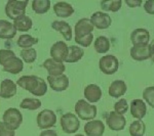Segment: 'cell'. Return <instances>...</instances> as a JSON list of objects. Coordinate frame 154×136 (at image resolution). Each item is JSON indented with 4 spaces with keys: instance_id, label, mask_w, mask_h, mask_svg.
<instances>
[{
    "instance_id": "cell-22",
    "label": "cell",
    "mask_w": 154,
    "mask_h": 136,
    "mask_svg": "<svg viewBox=\"0 0 154 136\" xmlns=\"http://www.w3.org/2000/svg\"><path fill=\"white\" fill-rule=\"evenodd\" d=\"M17 35V30L14 28V23L6 21V19H0V39H12Z\"/></svg>"
},
{
    "instance_id": "cell-25",
    "label": "cell",
    "mask_w": 154,
    "mask_h": 136,
    "mask_svg": "<svg viewBox=\"0 0 154 136\" xmlns=\"http://www.w3.org/2000/svg\"><path fill=\"white\" fill-rule=\"evenodd\" d=\"M84 55V50L82 48H80L79 46L76 45H71L68 47V55L65 59L66 63L68 64H73L79 61Z\"/></svg>"
},
{
    "instance_id": "cell-37",
    "label": "cell",
    "mask_w": 154,
    "mask_h": 136,
    "mask_svg": "<svg viewBox=\"0 0 154 136\" xmlns=\"http://www.w3.org/2000/svg\"><path fill=\"white\" fill-rule=\"evenodd\" d=\"M16 132L14 130H11L4 124L3 122H0V136H14Z\"/></svg>"
},
{
    "instance_id": "cell-29",
    "label": "cell",
    "mask_w": 154,
    "mask_h": 136,
    "mask_svg": "<svg viewBox=\"0 0 154 136\" xmlns=\"http://www.w3.org/2000/svg\"><path fill=\"white\" fill-rule=\"evenodd\" d=\"M51 8V1L49 0H34L32 2V9L37 14L46 13Z\"/></svg>"
},
{
    "instance_id": "cell-41",
    "label": "cell",
    "mask_w": 154,
    "mask_h": 136,
    "mask_svg": "<svg viewBox=\"0 0 154 136\" xmlns=\"http://www.w3.org/2000/svg\"><path fill=\"white\" fill-rule=\"evenodd\" d=\"M149 49H150V53H151V58H152V61H154V39L150 42L149 44Z\"/></svg>"
},
{
    "instance_id": "cell-3",
    "label": "cell",
    "mask_w": 154,
    "mask_h": 136,
    "mask_svg": "<svg viewBox=\"0 0 154 136\" xmlns=\"http://www.w3.org/2000/svg\"><path fill=\"white\" fill-rule=\"evenodd\" d=\"M75 113L77 117L83 121H91L96 118L98 108L84 99H79L75 105Z\"/></svg>"
},
{
    "instance_id": "cell-24",
    "label": "cell",
    "mask_w": 154,
    "mask_h": 136,
    "mask_svg": "<svg viewBox=\"0 0 154 136\" xmlns=\"http://www.w3.org/2000/svg\"><path fill=\"white\" fill-rule=\"evenodd\" d=\"M54 11L59 18H69L74 13V8L68 2H57L54 5Z\"/></svg>"
},
{
    "instance_id": "cell-21",
    "label": "cell",
    "mask_w": 154,
    "mask_h": 136,
    "mask_svg": "<svg viewBox=\"0 0 154 136\" xmlns=\"http://www.w3.org/2000/svg\"><path fill=\"white\" fill-rule=\"evenodd\" d=\"M102 97V89L96 84H89L84 88V98L91 103H96Z\"/></svg>"
},
{
    "instance_id": "cell-35",
    "label": "cell",
    "mask_w": 154,
    "mask_h": 136,
    "mask_svg": "<svg viewBox=\"0 0 154 136\" xmlns=\"http://www.w3.org/2000/svg\"><path fill=\"white\" fill-rule=\"evenodd\" d=\"M143 98L151 108H154V86H150L144 89Z\"/></svg>"
},
{
    "instance_id": "cell-2",
    "label": "cell",
    "mask_w": 154,
    "mask_h": 136,
    "mask_svg": "<svg viewBox=\"0 0 154 136\" xmlns=\"http://www.w3.org/2000/svg\"><path fill=\"white\" fill-rule=\"evenodd\" d=\"M0 66L4 72L16 75L23 71L24 61L11 49H0Z\"/></svg>"
},
{
    "instance_id": "cell-8",
    "label": "cell",
    "mask_w": 154,
    "mask_h": 136,
    "mask_svg": "<svg viewBox=\"0 0 154 136\" xmlns=\"http://www.w3.org/2000/svg\"><path fill=\"white\" fill-rule=\"evenodd\" d=\"M37 126L42 130H48L54 127L57 123V115L54 111L45 108L37 115Z\"/></svg>"
},
{
    "instance_id": "cell-11",
    "label": "cell",
    "mask_w": 154,
    "mask_h": 136,
    "mask_svg": "<svg viewBox=\"0 0 154 136\" xmlns=\"http://www.w3.org/2000/svg\"><path fill=\"white\" fill-rule=\"evenodd\" d=\"M91 21L93 23L94 27H96L99 30H105L108 29L111 26L112 19L108 13L103 11H96L95 13L91 14Z\"/></svg>"
},
{
    "instance_id": "cell-12",
    "label": "cell",
    "mask_w": 154,
    "mask_h": 136,
    "mask_svg": "<svg viewBox=\"0 0 154 136\" xmlns=\"http://www.w3.org/2000/svg\"><path fill=\"white\" fill-rule=\"evenodd\" d=\"M48 82L49 87L57 92L65 91L69 87V78L65 74L60 76H48Z\"/></svg>"
},
{
    "instance_id": "cell-38",
    "label": "cell",
    "mask_w": 154,
    "mask_h": 136,
    "mask_svg": "<svg viewBox=\"0 0 154 136\" xmlns=\"http://www.w3.org/2000/svg\"><path fill=\"white\" fill-rule=\"evenodd\" d=\"M144 9L148 14H154V0H147L144 3Z\"/></svg>"
},
{
    "instance_id": "cell-20",
    "label": "cell",
    "mask_w": 154,
    "mask_h": 136,
    "mask_svg": "<svg viewBox=\"0 0 154 136\" xmlns=\"http://www.w3.org/2000/svg\"><path fill=\"white\" fill-rule=\"evenodd\" d=\"M131 56L137 61H143L151 58L150 49L148 45H138L131 48Z\"/></svg>"
},
{
    "instance_id": "cell-10",
    "label": "cell",
    "mask_w": 154,
    "mask_h": 136,
    "mask_svg": "<svg viewBox=\"0 0 154 136\" xmlns=\"http://www.w3.org/2000/svg\"><path fill=\"white\" fill-rule=\"evenodd\" d=\"M106 123L107 126L113 131H121L125 129L126 125V119L123 115L116 113V112H111L109 113L108 117L106 118Z\"/></svg>"
},
{
    "instance_id": "cell-13",
    "label": "cell",
    "mask_w": 154,
    "mask_h": 136,
    "mask_svg": "<svg viewBox=\"0 0 154 136\" xmlns=\"http://www.w3.org/2000/svg\"><path fill=\"white\" fill-rule=\"evenodd\" d=\"M105 132V124L100 120H91L84 125V133L86 136H103Z\"/></svg>"
},
{
    "instance_id": "cell-31",
    "label": "cell",
    "mask_w": 154,
    "mask_h": 136,
    "mask_svg": "<svg viewBox=\"0 0 154 136\" xmlns=\"http://www.w3.org/2000/svg\"><path fill=\"white\" fill-rule=\"evenodd\" d=\"M146 131V125L142 120H136L130 125V134L131 136H143Z\"/></svg>"
},
{
    "instance_id": "cell-30",
    "label": "cell",
    "mask_w": 154,
    "mask_h": 136,
    "mask_svg": "<svg viewBox=\"0 0 154 136\" xmlns=\"http://www.w3.org/2000/svg\"><path fill=\"white\" fill-rule=\"evenodd\" d=\"M41 100L38 98H24L20 103V108L28 111H36L41 107Z\"/></svg>"
},
{
    "instance_id": "cell-26",
    "label": "cell",
    "mask_w": 154,
    "mask_h": 136,
    "mask_svg": "<svg viewBox=\"0 0 154 136\" xmlns=\"http://www.w3.org/2000/svg\"><path fill=\"white\" fill-rule=\"evenodd\" d=\"M14 25L17 31L28 32L32 29V27H33V21L31 19V18H29V16H27L26 14H25V16H20V18L14 19Z\"/></svg>"
},
{
    "instance_id": "cell-1",
    "label": "cell",
    "mask_w": 154,
    "mask_h": 136,
    "mask_svg": "<svg viewBox=\"0 0 154 136\" xmlns=\"http://www.w3.org/2000/svg\"><path fill=\"white\" fill-rule=\"evenodd\" d=\"M17 85L38 97L48 92V84L43 79L37 76H22L17 81Z\"/></svg>"
},
{
    "instance_id": "cell-5",
    "label": "cell",
    "mask_w": 154,
    "mask_h": 136,
    "mask_svg": "<svg viewBox=\"0 0 154 136\" xmlns=\"http://www.w3.org/2000/svg\"><path fill=\"white\" fill-rule=\"evenodd\" d=\"M3 123L11 130H17L23 123V115L16 108H9L3 114Z\"/></svg>"
},
{
    "instance_id": "cell-14",
    "label": "cell",
    "mask_w": 154,
    "mask_h": 136,
    "mask_svg": "<svg viewBox=\"0 0 154 136\" xmlns=\"http://www.w3.org/2000/svg\"><path fill=\"white\" fill-rule=\"evenodd\" d=\"M95 29L93 23H91V19H80L76 23L75 27H74V37H79L83 35H88L91 34Z\"/></svg>"
},
{
    "instance_id": "cell-17",
    "label": "cell",
    "mask_w": 154,
    "mask_h": 136,
    "mask_svg": "<svg viewBox=\"0 0 154 136\" xmlns=\"http://www.w3.org/2000/svg\"><path fill=\"white\" fill-rule=\"evenodd\" d=\"M131 40L134 46L138 45H148V42L150 40V34L146 29L139 28L131 32Z\"/></svg>"
},
{
    "instance_id": "cell-15",
    "label": "cell",
    "mask_w": 154,
    "mask_h": 136,
    "mask_svg": "<svg viewBox=\"0 0 154 136\" xmlns=\"http://www.w3.org/2000/svg\"><path fill=\"white\" fill-rule=\"evenodd\" d=\"M18 92L17 83L11 79H5L0 84V97L4 99H9L14 97Z\"/></svg>"
},
{
    "instance_id": "cell-6",
    "label": "cell",
    "mask_w": 154,
    "mask_h": 136,
    "mask_svg": "<svg viewBox=\"0 0 154 136\" xmlns=\"http://www.w3.org/2000/svg\"><path fill=\"white\" fill-rule=\"evenodd\" d=\"M99 68L102 73H104L105 75H113L118 71L119 61L116 56L112 55V54H107L100 58Z\"/></svg>"
},
{
    "instance_id": "cell-23",
    "label": "cell",
    "mask_w": 154,
    "mask_h": 136,
    "mask_svg": "<svg viewBox=\"0 0 154 136\" xmlns=\"http://www.w3.org/2000/svg\"><path fill=\"white\" fill-rule=\"evenodd\" d=\"M126 90H128V86L125 82H123L122 80H115L109 86L108 93L111 97L119 98L125 94Z\"/></svg>"
},
{
    "instance_id": "cell-7",
    "label": "cell",
    "mask_w": 154,
    "mask_h": 136,
    "mask_svg": "<svg viewBox=\"0 0 154 136\" xmlns=\"http://www.w3.org/2000/svg\"><path fill=\"white\" fill-rule=\"evenodd\" d=\"M60 123H61L62 129L67 134H73V133L77 132L80 127V123H79L77 116L72 113L64 114L61 117Z\"/></svg>"
},
{
    "instance_id": "cell-18",
    "label": "cell",
    "mask_w": 154,
    "mask_h": 136,
    "mask_svg": "<svg viewBox=\"0 0 154 136\" xmlns=\"http://www.w3.org/2000/svg\"><path fill=\"white\" fill-rule=\"evenodd\" d=\"M51 28L54 31L61 33L63 38L66 41H71L73 38V31H72V27L68 23L64 21H54L51 23Z\"/></svg>"
},
{
    "instance_id": "cell-39",
    "label": "cell",
    "mask_w": 154,
    "mask_h": 136,
    "mask_svg": "<svg viewBox=\"0 0 154 136\" xmlns=\"http://www.w3.org/2000/svg\"><path fill=\"white\" fill-rule=\"evenodd\" d=\"M125 3L131 8H136V7L141 6L142 0H125Z\"/></svg>"
},
{
    "instance_id": "cell-40",
    "label": "cell",
    "mask_w": 154,
    "mask_h": 136,
    "mask_svg": "<svg viewBox=\"0 0 154 136\" xmlns=\"http://www.w3.org/2000/svg\"><path fill=\"white\" fill-rule=\"evenodd\" d=\"M39 136H59V135H58V133H57L54 130L48 129V130L41 131V133L39 134Z\"/></svg>"
},
{
    "instance_id": "cell-33",
    "label": "cell",
    "mask_w": 154,
    "mask_h": 136,
    "mask_svg": "<svg viewBox=\"0 0 154 136\" xmlns=\"http://www.w3.org/2000/svg\"><path fill=\"white\" fill-rule=\"evenodd\" d=\"M20 55L22 58V61H25L26 64H32L37 58V51L33 48L22 49L21 52H20Z\"/></svg>"
},
{
    "instance_id": "cell-42",
    "label": "cell",
    "mask_w": 154,
    "mask_h": 136,
    "mask_svg": "<svg viewBox=\"0 0 154 136\" xmlns=\"http://www.w3.org/2000/svg\"><path fill=\"white\" fill-rule=\"evenodd\" d=\"M74 136H84V135H82V134H76V135H74Z\"/></svg>"
},
{
    "instance_id": "cell-28",
    "label": "cell",
    "mask_w": 154,
    "mask_h": 136,
    "mask_svg": "<svg viewBox=\"0 0 154 136\" xmlns=\"http://www.w3.org/2000/svg\"><path fill=\"white\" fill-rule=\"evenodd\" d=\"M94 47L98 53H106L110 49V41L105 36H99L94 42Z\"/></svg>"
},
{
    "instance_id": "cell-34",
    "label": "cell",
    "mask_w": 154,
    "mask_h": 136,
    "mask_svg": "<svg viewBox=\"0 0 154 136\" xmlns=\"http://www.w3.org/2000/svg\"><path fill=\"white\" fill-rule=\"evenodd\" d=\"M74 40L77 44L81 45L82 47H88L91 46V42L94 41V34H88V35H83L79 37H74Z\"/></svg>"
},
{
    "instance_id": "cell-32",
    "label": "cell",
    "mask_w": 154,
    "mask_h": 136,
    "mask_svg": "<svg viewBox=\"0 0 154 136\" xmlns=\"http://www.w3.org/2000/svg\"><path fill=\"white\" fill-rule=\"evenodd\" d=\"M100 4L103 10L116 12L121 8L122 1L121 0H103Z\"/></svg>"
},
{
    "instance_id": "cell-19",
    "label": "cell",
    "mask_w": 154,
    "mask_h": 136,
    "mask_svg": "<svg viewBox=\"0 0 154 136\" xmlns=\"http://www.w3.org/2000/svg\"><path fill=\"white\" fill-rule=\"evenodd\" d=\"M131 114L137 120H142L147 114V107L143 99L137 98L131 103Z\"/></svg>"
},
{
    "instance_id": "cell-9",
    "label": "cell",
    "mask_w": 154,
    "mask_h": 136,
    "mask_svg": "<svg viewBox=\"0 0 154 136\" xmlns=\"http://www.w3.org/2000/svg\"><path fill=\"white\" fill-rule=\"evenodd\" d=\"M68 47L69 46L64 41H58L51 47L49 54H51V58L54 59L56 61L59 63H64L65 59L68 55Z\"/></svg>"
},
{
    "instance_id": "cell-4",
    "label": "cell",
    "mask_w": 154,
    "mask_h": 136,
    "mask_svg": "<svg viewBox=\"0 0 154 136\" xmlns=\"http://www.w3.org/2000/svg\"><path fill=\"white\" fill-rule=\"evenodd\" d=\"M29 1H18V0H9L5 5V13L9 19L14 21L16 19L20 18L22 16H25L26 8Z\"/></svg>"
},
{
    "instance_id": "cell-36",
    "label": "cell",
    "mask_w": 154,
    "mask_h": 136,
    "mask_svg": "<svg viewBox=\"0 0 154 136\" xmlns=\"http://www.w3.org/2000/svg\"><path fill=\"white\" fill-rule=\"evenodd\" d=\"M128 101L125 98H121L119 99L117 102L114 105V112L120 114V115H123L128 112Z\"/></svg>"
},
{
    "instance_id": "cell-27",
    "label": "cell",
    "mask_w": 154,
    "mask_h": 136,
    "mask_svg": "<svg viewBox=\"0 0 154 136\" xmlns=\"http://www.w3.org/2000/svg\"><path fill=\"white\" fill-rule=\"evenodd\" d=\"M38 38H35V37L29 35V34H23V35L19 37L17 44L22 49H28L33 47V45L38 43Z\"/></svg>"
},
{
    "instance_id": "cell-16",
    "label": "cell",
    "mask_w": 154,
    "mask_h": 136,
    "mask_svg": "<svg viewBox=\"0 0 154 136\" xmlns=\"http://www.w3.org/2000/svg\"><path fill=\"white\" fill-rule=\"evenodd\" d=\"M42 67L48 71V76H60L63 75L66 70V67L63 63L56 61L53 58H48L42 64Z\"/></svg>"
}]
</instances>
